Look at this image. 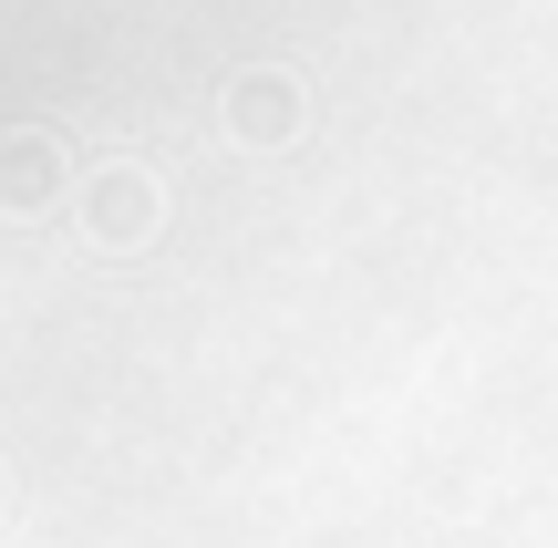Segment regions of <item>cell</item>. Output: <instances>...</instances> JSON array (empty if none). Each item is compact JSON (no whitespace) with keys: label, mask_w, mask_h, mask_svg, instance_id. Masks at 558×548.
Listing matches in <instances>:
<instances>
[{"label":"cell","mask_w":558,"mask_h":548,"mask_svg":"<svg viewBox=\"0 0 558 548\" xmlns=\"http://www.w3.org/2000/svg\"><path fill=\"white\" fill-rule=\"evenodd\" d=\"M83 218H94L104 248H145V239H156V176H135V166H104L94 197H83Z\"/></svg>","instance_id":"6da1fadb"},{"label":"cell","mask_w":558,"mask_h":548,"mask_svg":"<svg viewBox=\"0 0 558 548\" xmlns=\"http://www.w3.org/2000/svg\"><path fill=\"white\" fill-rule=\"evenodd\" d=\"M228 135L239 145H290L300 135V83L290 73H239L228 83Z\"/></svg>","instance_id":"7a4b0ae2"},{"label":"cell","mask_w":558,"mask_h":548,"mask_svg":"<svg viewBox=\"0 0 558 548\" xmlns=\"http://www.w3.org/2000/svg\"><path fill=\"white\" fill-rule=\"evenodd\" d=\"M52 186H62L52 135H0V207H52Z\"/></svg>","instance_id":"3957f363"},{"label":"cell","mask_w":558,"mask_h":548,"mask_svg":"<svg viewBox=\"0 0 558 548\" xmlns=\"http://www.w3.org/2000/svg\"><path fill=\"white\" fill-rule=\"evenodd\" d=\"M0 497H11V487H0Z\"/></svg>","instance_id":"277c9868"}]
</instances>
